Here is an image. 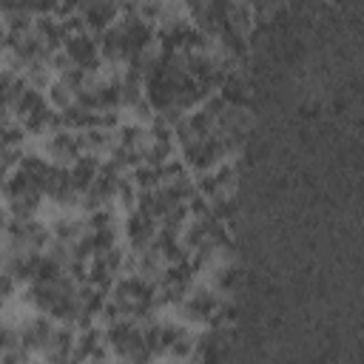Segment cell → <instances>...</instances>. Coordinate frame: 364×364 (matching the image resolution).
I'll return each mask as SVG.
<instances>
[{
    "mask_svg": "<svg viewBox=\"0 0 364 364\" xmlns=\"http://www.w3.org/2000/svg\"><path fill=\"white\" fill-rule=\"evenodd\" d=\"M159 307H162V299H159L156 279L142 276L136 270H122L119 279L108 290L102 316L105 318H136V321H142V318L156 316Z\"/></svg>",
    "mask_w": 364,
    "mask_h": 364,
    "instance_id": "1",
    "label": "cell"
}]
</instances>
